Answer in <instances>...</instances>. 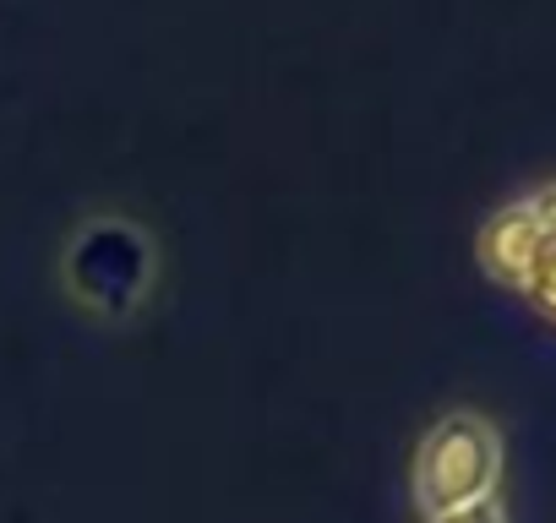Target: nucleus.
<instances>
[{"label":"nucleus","mask_w":556,"mask_h":523,"mask_svg":"<svg viewBox=\"0 0 556 523\" xmlns=\"http://www.w3.org/2000/svg\"><path fill=\"white\" fill-rule=\"evenodd\" d=\"M496 480H502V436H496V425L485 414L453 409L415 447L409 485H415V507L426 518L491 501Z\"/></svg>","instance_id":"1"},{"label":"nucleus","mask_w":556,"mask_h":523,"mask_svg":"<svg viewBox=\"0 0 556 523\" xmlns=\"http://www.w3.org/2000/svg\"><path fill=\"white\" fill-rule=\"evenodd\" d=\"M66 290L93 317H110V322L131 317L153 290V245H148V234L126 218L88 224L66 251Z\"/></svg>","instance_id":"2"},{"label":"nucleus","mask_w":556,"mask_h":523,"mask_svg":"<svg viewBox=\"0 0 556 523\" xmlns=\"http://www.w3.org/2000/svg\"><path fill=\"white\" fill-rule=\"evenodd\" d=\"M426 523H507V512H502L496 496H491V501H475V507H458V512H437V518H426Z\"/></svg>","instance_id":"3"},{"label":"nucleus","mask_w":556,"mask_h":523,"mask_svg":"<svg viewBox=\"0 0 556 523\" xmlns=\"http://www.w3.org/2000/svg\"><path fill=\"white\" fill-rule=\"evenodd\" d=\"M529 213H534V224H540V234H545V240H556V186H545V191H534V196H529Z\"/></svg>","instance_id":"4"}]
</instances>
